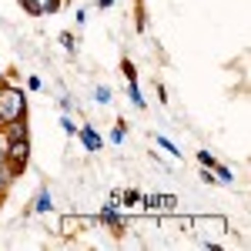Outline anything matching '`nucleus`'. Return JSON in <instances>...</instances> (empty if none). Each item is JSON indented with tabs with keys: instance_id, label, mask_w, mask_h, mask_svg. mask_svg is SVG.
Masks as SVG:
<instances>
[{
	"instance_id": "f257e3e1",
	"label": "nucleus",
	"mask_w": 251,
	"mask_h": 251,
	"mask_svg": "<svg viewBox=\"0 0 251 251\" xmlns=\"http://www.w3.org/2000/svg\"><path fill=\"white\" fill-rule=\"evenodd\" d=\"M24 111H27L24 94L14 91V87H3V84H0V124L14 121V117H24Z\"/></svg>"
},
{
	"instance_id": "f03ea898",
	"label": "nucleus",
	"mask_w": 251,
	"mask_h": 251,
	"mask_svg": "<svg viewBox=\"0 0 251 251\" xmlns=\"http://www.w3.org/2000/svg\"><path fill=\"white\" fill-rule=\"evenodd\" d=\"M27 157H30V141H27V137H10V148H7L3 161H7V164L14 168V174H17V171H24Z\"/></svg>"
},
{
	"instance_id": "7ed1b4c3",
	"label": "nucleus",
	"mask_w": 251,
	"mask_h": 251,
	"mask_svg": "<svg viewBox=\"0 0 251 251\" xmlns=\"http://www.w3.org/2000/svg\"><path fill=\"white\" fill-rule=\"evenodd\" d=\"M80 137H84V148H87V151H100V144H104L94 127H84V131H80Z\"/></svg>"
},
{
	"instance_id": "20e7f679",
	"label": "nucleus",
	"mask_w": 251,
	"mask_h": 251,
	"mask_svg": "<svg viewBox=\"0 0 251 251\" xmlns=\"http://www.w3.org/2000/svg\"><path fill=\"white\" fill-rule=\"evenodd\" d=\"M7 134H10V137H27V121H24V117L7 121Z\"/></svg>"
},
{
	"instance_id": "39448f33",
	"label": "nucleus",
	"mask_w": 251,
	"mask_h": 251,
	"mask_svg": "<svg viewBox=\"0 0 251 251\" xmlns=\"http://www.w3.org/2000/svg\"><path fill=\"white\" fill-rule=\"evenodd\" d=\"M34 208H37V211H50V208H54V204H50V194L40 191V194H37V204H34Z\"/></svg>"
},
{
	"instance_id": "423d86ee",
	"label": "nucleus",
	"mask_w": 251,
	"mask_h": 251,
	"mask_svg": "<svg viewBox=\"0 0 251 251\" xmlns=\"http://www.w3.org/2000/svg\"><path fill=\"white\" fill-rule=\"evenodd\" d=\"M127 97L134 100L137 107H144V97H141V91H137V84H134V80H131V87H127Z\"/></svg>"
},
{
	"instance_id": "0eeeda50",
	"label": "nucleus",
	"mask_w": 251,
	"mask_h": 251,
	"mask_svg": "<svg viewBox=\"0 0 251 251\" xmlns=\"http://www.w3.org/2000/svg\"><path fill=\"white\" fill-rule=\"evenodd\" d=\"M100 221H107V225H121L117 211H111V208H104V211H100Z\"/></svg>"
},
{
	"instance_id": "6e6552de",
	"label": "nucleus",
	"mask_w": 251,
	"mask_h": 251,
	"mask_svg": "<svg viewBox=\"0 0 251 251\" xmlns=\"http://www.w3.org/2000/svg\"><path fill=\"white\" fill-rule=\"evenodd\" d=\"M20 3H24V7H27L34 17H37V14H44V10H40V0H20Z\"/></svg>"
},
{
	"instance_id": "1a4fd4ad",
	"label": "nucleus",
	"mask_w": 251,
	"mask_h": 251,
	"mask_svg": "<svg viewBox=\"0 0 251 251\" xmlns=\"http://www.w3.org/2000/svg\"><path fill=\"white\" fill-rule=\"evenodd\" d=\"M60 7V0H40V10H47V14H54Z\"/></svg>"
},
{
	"instance_id": "9d476101",
	"label": "nucleus",
	"mask_w": 251,
	"mask_h": 251,
	"mask_svg": "<svg viewBox=\"0 0 251 251\" xmlns=\"http://www.w3.org/2000/svg\"><path fill=\"white\" fill-rule=\"evenodd\" d=\"M97 104H107V100H111V91H107V87H97Z\"/></svg>"
},
{
	"instance_id": "9b49d317",
	"label": "nucleus",
	"mask_w": 251,
	"mask_h": 251,
	"mask_svg": "<svg viewBox=\"0 0 251 251\" xmlns=\"http://www.w3.org/2000/svg\"><path fill=\"white\" fill-rule=\"evenodd\" d=\"M198 161H201V168H214V164H218V161H214L211 154H204V151L198 154Z\"/></svg>"
},
{
	"instance_id": "f8f14e48",
	"label": "nucleus",
	"mask_w": 251,
	"mask_h": 251,
	"mask_svg": "<svg viewBox=\"0 0 251 251\" xmlns=\"http://www.w3.org/2000/svg\"><path fill=\"white\" fill-rule=\"evenodd\" d=\"M157 141H161V148H164V151H171V154L177 157V148H174V144H171V141H168V137H157Z\"/></svg>"
},
{
	"instance_id": "ddd939ff",
	"label": "nucleus",
	"mask_w": 251,
	"mask_h": 251,
	"mask_svg": "<svg viewBox=\"0 0 251 251\" xmlns=\"http://www.w3.org/2000/svg\"><path fill=\"white\" fill-rule=\"evenodd\" d=\"M214 171H218V177H221V181H231V171H228V168H221V164H214Z\"/></svg>"
},
{
	"instance_id": "4468645a",
	"label": "nucleus",
	"mask_w": 251,
	"mask_h": 251,
	"mask_svg": "<svg viewBox=\"0 0 251 251\" xmlns=\"http://www.w3.org/2000/svg\"><path fill=\"white\" fill-rule=\"evenodd\" d=\"M111 141H114V144H121V141H124V127H121V124L114 127V134H111Z\"/></svg>"
},
{
	"instance_id": "2eb2a0df",
	"label": "nucleus",
	"mask_w": 251,
	"mask_h": 251,
	"mask_svg": "<svg viewBox=\"0 0 251 251\" xmlns=\"http://www.w3.org/2000/svg\"><path fill=\"white\" fill-rule=\"evenodd\" d=\"M60 124H64V131H67V134H74V131H77V127H74V121H71V117H64V121H60Z\"/></svg>"
},
{
	"instance_id": "dca6fc26",
	"label": "nucleus",
	"mask_w": 251,
	"mask_h": 251,
	"mask_svg": "<svg viewBox=\"0 0 251 251\" xmlns=\"http://www.w3.org/2000/svg\"><path fill=\"white\" fill-rule=\"evenodd\" d=\"M60 44H64L67 50H74V37H71V34H64V37H60Z\"/></svg>"
},
{
	"instance_id": "f3484780",
	"label": "nucleus",
	"mask_w": 251,
	"mask_h": 251,
	"mask_svg": "<svg viewBox=\"0 0 251 251\" xmlns=\"http://www.w3.org/2000/svg\"><path fill=\"white\" fill-rule=\"evenodd\" d=\"M107 3H111V0H100V7H107Z\"/></svg>"
},
{
	"instance_id": "a211bd4d",
	"label": "nucleus",
	"mask_w": 251,
	"mask_h": 251,
	"mask_svg": "<svg viewBox=\"0 0 251 251\" xmlns=\"http://www.w3.org/2000/svg\"><path fill=\"white\" fill-rule=\"evenodd\" d=\"M0 84H3V77H0Z\"/></svg>"
},
{
	"instance_id": "6ab92c4d",
	"label": "nucleus",
	"mask_w": 251,
	"mask_h": 251,
	"mask_svg": "<svg viewBox=\"0 0 251 251\" xmlns=\"http://www.w3.org/2000/svg\"><path fill=\"white\" fill-rule=\"evenodd\" d=\"M0 161H3V157H0Z\"/></svg>"
}]
</instances>
